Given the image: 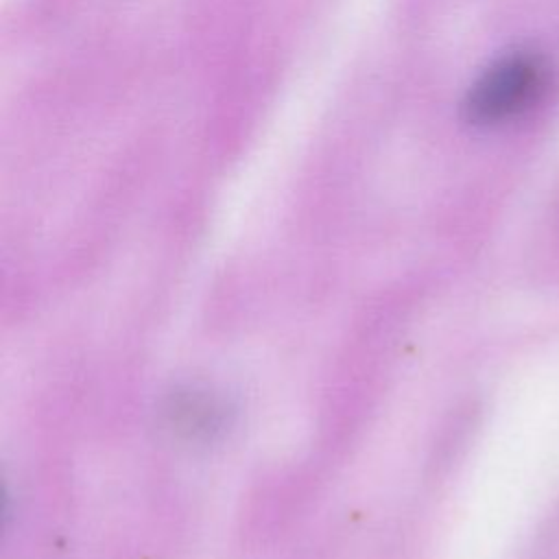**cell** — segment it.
<instances>
[{
  "instance_id": "6da1fadb",
  "label": "cell",
  "mask_w": 559,
  "mask_h": 559,
  "mask_svg": "<svg viewBox=\"0 0 559 559\" xmlns=\"http://www.w3.org/2000/svg\"><path fill=\"white\" fill-rule=\"evenodd\" d=\"M539 83V70L528 57H507L491 66L472 87L465 111L472 122L489 124L522 109Z\"/></svg>"
}]
</instances>
